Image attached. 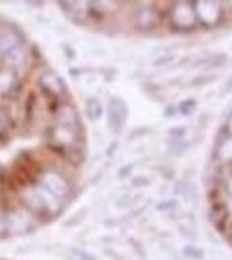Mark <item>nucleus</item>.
Here are the masks:
<instances>
[{"mask_svg":"<svg viewBox=\"0 0 232 260\" xmlns=\"http://www.w3.org/2000/svg\"><path fill=\"white\" fill-rule=\"evenodd\" d=\"M126 117H128V107L121 99H111L109 103V128L113 133H119L126 124Z\"/></svg>","mask_w":232,"mask_h":260,"instance_id":"obj_3","label":"nucleus"},{"mask_svg":"<svg viewBox=\"0 0 232 260\" xmlns=\"http://www.w3.org/2000/svg\"><path fill=\"white\" fill-rule=\"evenodd\" d=\"M39 85H41L43 92H45L47 96H53V99H62V96L66 94L64 81L53 71H45V73H43L41 77H39Z\"/></svg>","mask_w":232,"mask_h":260,"instance_id":"obj_2","label":"nucleus"},{"mask_svg":"<svg viewBox=\"0 0 232 260\" xmlns=\"http://www.w3.org/2000/svg\"><path fill=\"white\" fill-rule=\"evenodd\" d=\"M7 113L5 111H0V137H3V133H5V130H7Z\"/></svg>","mask_w":232,"mask_h":260,"instance_id":"obj_10","label":"nucleus"},{"mask_svg":"<svg viewBox=\"0 0 232 260\" xmlns=\"http://www.w3.org/2000/svg\"><path fill=\"white\" fill-rule=\"evenodd\" d=\"M171 21H173V26L183 28V30L194 28V26H196L194 5H192V3H179V5H173V11H171Z\"/></svg>","mask_w":232,"mask_h":260,"instance_id":"obj_1","label":"nucleus"},{"mask_svg":"<svg viewBox=\"0 0 232 260\" xmlns=\"http://www.w3.org/2000/svg\"><path fill=\"white\" fill-rule=\"evenodd\" d=\"M56 117H58V126H62V128H71V130L79 128V120H77V113L71 105H62Z\"/></svg>","mask_w":232,"mask_h":260,"instance_id":"obj_6","label":"nucleus"},{"mask_svg":"<svg viewBox=\"0 0 232 260\" xmlns=\"http://www.w3.org/2000/svg\"><path fill=\"white\" fill-rule=\"evenodd\" d=\"M87 115H90L92 120H98V117H101V103L98 101H87Z\"/></svg>","mask_w":232,"mask_h":260,"instance_id":"obj_8","label":"nucleus"},{"mask_svg":"<svg viewBox=\"0 0 232 260\" xmlns=\"http://www.w3.org/2000/svg\"><path fill=\"white\" fill-rule=\"evenodd\" d=\"M194 107H196V101H185V103H181L179 107H177V111H181V115H187Z\"/></svg>","mask_w":232,"mask_h":260,"instance_id":"obj_9","label":"nucleus"},{"mask_svg":"<svg viewBox=\"0 0 232 260\" xmlns=\"http://www.w3.org/2000/svg\"><path fill=\"white\" fill-rule=\"evenodd\" d=\"M43 188H45L53 199L64 197L66 190H69V186H66V181L58 175V173H45V175H43Z\"/></svg>","mask_w":232,"mask_h":260,"instance_id":"obj_5","label":"nucleus"},{"mask_svg":"<svg viewBox=\"0 0 232 260\" xmlns=\"http://www.w3.org/2000/svg\"><path fill=\"white\" fill-rule=\"evenodd\" d=\"M217 3H196L194 5V13H196V21H201L205 26H213L215 21L222 17V11H219Z\"/></svg>","mask_w":232,"mask_h":260,"instance_id":"obj_4","label":"nucleus"},{"mask_svg":"<svg viewBox=\"0 0 232 260\" xmlns=\"http://www.w3.org/2000/svg\"><path fill=\"white\" fill-rule=\"evenodd\" d=\"M13 83H15L13 71H3V73H0V92L7 94L11 88H13Z\"/></svg>","mask_w":232,"mask_h":260,"instance_id":"obj_7","label":"nucleus"}]
</instances>
